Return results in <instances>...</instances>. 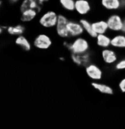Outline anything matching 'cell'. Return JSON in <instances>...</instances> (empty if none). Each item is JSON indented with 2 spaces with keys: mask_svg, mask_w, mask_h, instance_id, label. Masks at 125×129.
Here are the masks:
<instances>
[{
  "mask_svg": "<svg viewBox=\"0 0 125 129\" xmlns=\"http://www.w3.org/2000/svg\"><path fill=\"white\" fill-rule=\"evenodd\" d=\"M19 21L24 24H29L38 19L40 14L36 10L28 9L19 12Z\"/></svg>",
  "mask_w": 125,
  "mask_h": 129,
  "instance_id": "obj_13",
  "label": "cell"
},
{
  "mask_svg": "<svg viewBox=\"0 0 125 129\" xmlns=\"http://www.w3.org/2000/svg\"><path fill=\"white\" fill-rule=\"evenodd\" d=\"M91 10L92 5L89 0H75V12L80 18H86Z\"/></svg>",
  "mask_w": 125,
  "mask_h": 129,
  "instance_id": "obj_9",
  "label": "cell"
},
{
  "mask_svg": "<svg viewBox=\"0 0 125 129\" xmlns=\"http://www.w3.org/2000/svg\"><path fill=\"white\" fill-rule=\"evenodd\" d=\"M33 47L41 51L50 49L53 45V40L51 36L48 32H41L36 34L32 40Z\"/></svg>",
  "mask_w": 125,
  "mask_h": 129,
  "instance_id": "obj_3",
  "label": "cell"
},
{
  "mask_svg": "<svg viewBox=\"0 0 125 129\" xmlns=\"http://www.w3.org/2000/svg\"><path fill=\"white\" fill-rule=\"evenodd\" d=\"M68 30L70 39H73L77 37L85 35L84 30L80 23L79 20L69 19L68 25Z\"/></svg>",
  "mask_w": 125,
  "mask_h": 129,
  "instance_id": "obj_10",
  "label": "cell"
},
{
  "mask_svg": "<svg viewBox=\"0 0 125 129\" xmlns=\"http://www.w3.org/2000/svg\"><path fill=\"white\" fill-rule=\"evenodd\" d=\"M8 2L11 5H16L18 3L19 4V3L22 2V0H8Z\"/></svg>",
  "mask_w": 125,
  "mask_h": 129,
  "instance_id": "obj_26",
  "label": "cell"
},
{
  "mask_svg": "<svg viewBox=\"0 0 125 129\" xmlns=\"http://www.w3.org/2000/svg\"><path fill=\"white\" fill-rule=\"evenodd\" d=\"M44 5L39 2L38 0H22L19 4V12L28 9H33L38 11L39 14L43 12Z\"/></svg>",
  "mask_w": 125,
  "mask_h": 129,
  "instance_id": "obj_11",
  "label": "cell"
},
{
  "mask_svg": "<svg viewBox=\"0 0 125 129\" xmlns=\"http://www.w3.org/2000/svg\"><path fill=\"white\" fill-rule=\"evenodd\" d=\"M87 77L91 81H101L104 78V72L99 64L91 62L84 68Z\"/></svg>",
  "mask_w": 125,
  "mask_h": 129,
  "instance_id": "obj_7",
  "label": "cell"
},
{
  "mask_svg": "<svg viewBox=\"0 0 125 129\" xmlns=\"http://www.w3.org/2000/svg\"><path fill=\"white\" fill-rule=\"evenodd\" d=\"M111 39L112 35L108 34H98L94 39L96 46L100 49H105L111 47Z\"/></svg>",
  "mask_w": 125,
  "mask_h": 129,
  "instance_id": "obj_15",
  "label": "cell"
},
{
  "mask_svg": "<svg viewBox=\"0 0 125 129\" xmlns=\"http://www.w3.org/2000/svg\"><path fill=\"white\" fill-rule=\"evenodd\" d=\"M58 13L53 10H47L41 12L37 19V23L44 30L55 29L57 24Z\"/></svg>",
  "mask_w": 125,
  "mask_h": 129,
  "instance_id": "obj_2",
  "label": "cell"
},
{
  "mask_svg": "<svg viewBox=\"0 0 125 129\" xmlns=\"http://www.w3.org/2000/svg\"><path fill=\"white\" fill-rule=\"evenodd\" d=\"M117 87L119 90L121 92V93H125V77L124 78H122L121 80L119 81L118 83Z\"/></svg>",
  "mask_w": 125,
  "mask_h": 129,
  "instance_id": "obj_23",
  "label": "cell"
},
{
  "mask_svg": "<svg viewBox=\"0 0 125 129\" xmlns=\"http://www.w3.org/2000/svg\"><path fill=\"white\" fill-rule=\"evenodd\" d=\"M14 41V44L16 46L19 47L24 51H31L33 47L32 41H30L29 39L25 34L15 37Z\"/></svg>",
  "mask_w": 125,
  "mask_h": 129,
  "instance_id": "obj_16",
  "label": "cell"
},
{
  "mask_svg": "<svg viewBox=\"0 0 125 129\" xmlns=\"http://www.w3.org/2000/svg\"><path fill=\"white\" fill-rule=\"evenodd\" d=\"M92 26H93L95 32L97 35L109 33V28H108L106 20L105 19H100L93 21Z\"/></svg>",
  "mask_w": 125,
  "mask_h": 129,
  "instance_id": "obj_20",
  "label": "cell"
},
{
  "mask_svg": "<svg viewBox=\"0 0 125 129\" xmlns=\"http://www.w3.org/2000/svg\"><path fill=\"white\" fill-rule=\"evenodd\" d=\"M113 69L117 72H124L125 71V56L120 57L117 63L113 67Z\"/></svg>",
  "mask_w": 125,
  "mask_h": 129,
  "instance_id": "obj_22",
  "label": "cell"
},
{
  "mask_svg": "<svg viewBox=\"0 0 125 129\" xmlns=\"http://www.w3.org/2000/svg\"><path fill=\"white\" fill-rule=\"evenodd\" d=\"M120 10H125V0H120Z\"/></svg>",
  "mask_w": 125,
  "mask_h": 129,
  "instance_id": "obj_25",
  "label": "cell"
},
{
  "mask_svg": "<svg viewBox=\"0 0 125 129\" xmlns=\"http://www.w3.org/2000/svg\"><path fill=\"white\" fill-rule=\"evenodd\" d=\"M121 32L125 34V16H123V22H122V27Z\"/></svg>",
  "mask_w": 125,
  "mask_h": 129,
  "instance_id": "obj_27",
  "label": "cell"
},
{
  "mask_svg": "<svg viewBox=\"0 0 125 129\" xmlns=\"http://www.w3.org/2000/svg\"><path fill=\"white\" fill-rule=\"evenodd\" d=\"M80 23L82 26L85 32V36L91 40H94L97 37V34L95 32L92 26V21L86 18H80L79 19Z\"/></svg>",
  "mask_w": 125,
  "mask_h": 129,
  "instance_id": "obj_17",
  "label": "cell"
},
{
  "mask_svg": "<svg viewBox=\"0 0 125 129\" xmlns=\"http://www.w3.org/2000/svg\"><path fill=\"white\" fill-rule=\"evenodd\" d=\"M111 47L117 52L125 50V34L122 32L112 34Z\"/></svg>",
  "mask_w": 125,
  "mask_h": 129,
  "instance_id": "obj_12",
  "label": "cell"
},
{
  "mask_svg": "<svg viewBox=\"0 0 125 129\" xmlns=\"http://www.w3.org/2000/svg\"><path fill=\"white\" fill-rule=\"evenodd\" d=\"M101 7L108 12H117L120 11V0H100Z\"/></svg>",
  "mask_w": 125,
  "mask_h": 129,
  "instance_id": "obj_18",
  "label": "cell"
},
{
  "mask_svg": "<svg viewBox=\"0 0 125 129\" xmlns=\"http://www.w3.org/2000/svg\"><path fill=\"white\" fill-rule=\"evenodd\" d=\"M38 1L42 5H44L46 3H47V2H49V0H38Z\"/></svg>",
  "mask_w": 125,
  "mask_h": 129,
  "instance_id": "obj_28",
  "label": "cell"
},
{
  "mask_svg": "<svg viewBox=\"0 0 125 129\" xmlns=\"http://www.w3.org/2000/svg\"><path fill=\"white\" fill-rule=\"evenodd\" d=\"M69 19H70L66 14L63 13L58 14L57 24L54 29V32L60 39L64 40L70 39L67 27Z\"/></svg>",
  "mask_w": 125,
  "mask_h": 129,
  "instance_id": "obj_4",
  "label": "cell"
},
{
  "mask_svg": "<svg viewBox=\"0 0 125 129\" xmlns=\"http://www.w3.org/2000/svg\"><path fill=\"white\" fill-rule=\"evenodd\" d=\"M60 61H65V58L64 57H60Z\"/></svg>",
  "mask_w": 125,
  "mask_h": 129,
  "instance_id": "obj_29",
  "label": "cell"
},
{
  "mask_svg": "<svg viewBox=\"0 0 125 129\" xmlns=\"http://www.w3.org/2000/svg\"><path fill=\"white\" fill-rule=\"evenodd\" d=\"M91 85L95 90L103 95H112L114 94V89L108 84L101 81H91Z\"/></svg>",
  "mask_w": 125,
  "mask_h": 129,
  "instance_id": "obj_14",
  "label": "cell"
},
{
  "mask_svg": "<svg viewBox=\"0 0 125 129\" xmlns=\"http://www.w3.org/2000/svg\"><path fill=\"white\" fill-rule=\"evenodd\" d=\"M100 59L105 65L108 67H113L120 58L119 52L112 47L102 49L100 53Z\"/></svg>",
  "mask_w": 125,
  "mask_h": 129,
  "instance_id": "obj_6",
  "label": "cell"
},
{
  "mask_svg": "<svg viewBox=\"0 0 125 129\" xmlns=\"http://www.w3.org/2000/svg\"><path fill=\"white\" fill-rule=\"evenodd\" d=\"M70 58L71 61L79 67L85 68L90 63L93 62V54L91 51L81 54H70Z\"/></svg>",
  "mask_w": 125,
  "mask_h": 129,
  "instance_id": "obj_8",
  "label": "cell"
},
{
  "mask_svg": "<svg viewBox=\"0 0 125 129\" xmlns=\"http://www.w3.org/2000/svg\"><path fill=\"white\" fill-rule=\"evenodd\" d=\"M86 36L64 40L63 46L70 54H81L91 51V43Z\"/></svg>",
  "mask_w": 125,
  "mask_h": 129,
  "instance_id": "obj_1",
  "label": "cell"
},
{
  "mask_svg": "<svg viewBox=\"0 0 125 129\" xmlns=\"http://www.w3.org/2000/svg\"><path fill=\"white\" fill-rule=\"evenodd\" d=\"M58 3L65 12L68 13L75 12V0H58Z\"/></svg>",
  "mask_w": 125,
  "mask_h": 129,
  "instance_id": "obj_21",
  "label": "cell"
},
{
  "mask_svg": "<svg viewBox=\"0 0 125 129\" xmlns=\"http://www.w3.org/2000/svg\"><path fill=\"white\" fill-rule=\"evenodd\" d=\"M109 33L112 34L121 32L123 22V16L117 12H112L106 18Z\"/></svg>",
  "mask_w": 125,
  "mask_h": 129,
  "instance_id": "obj_5",
  "label": "cell"
},
{
  "mask_svg": "<svg viewBox=\"0 0 125 129\" xmlns=\"http://www.w3.org/2000/svg\"><path fill=\"white\" fill-rule=\"evenodd\" d=\"M7 27V26H6V25H1V26H0V34H1V35H3L4 33L6 32Z\"/></svg>",
  "mask_w": 125,
  "mask_h": 129,
  "instance_id": "obj_24",
  "label": "cell"
},
{
  "mask_svg": "<svg viewBox=\"0 0 125 129\" xmlns=\"http://www.w3.org/2000/svg\"><path fill=\"white\" fill-rule=\"evenodd\" d=\"M26 29L25 24L21 23L16 24V25L7 26L6 33L10 36L17 37L25 34L26 32Z\"/></svg>",
  "mask_w": 125,
  "mask_h": 129,
  "instance_id": "obj_19",
  "label": "cell"
}]
</instances>
